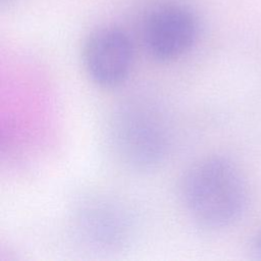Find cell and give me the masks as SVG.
I'll use <instances>...</instances> for the list:
<instances>
[{"label": "cell", "mask_w": 261, "mask_h": 261, "mask_svg": "<svg viewBox=\"0 0 261 261\" xmlns=\"http://www.w3.org/2000/svg\"><path fill=\"white\" fill-rule=\"evenodd\" d=\"M180 194L191 217L211 229L236 222L248 202L242 172L224 156L208 157L191 166L181 180Z\"/></svg>", "instance_id": "1"}, {"label": "cell", "mask_w": 261, "mask_h": 261, "mask_svg": "<svg viewBox=\"0 0 261 261\" xmlns=\"http://www.w3.org/2000/svg\"><path fill=\"white\" fill-rule=\"evenodd\" d=\"M109 139L114 153L127 167L146 171L158 166L170 147L167 121L150 102L133 100L113 114Z\"/></svg>", "instance_id": "2"}, {"label": "cell", "mask_w": 261, "mask_h": 261, "mask_svg": "<svg viewBox=\"0 0 261 261\" xmlns=\"http://www.w3.org/2000/svg\"><path fill=\"white\" fill-rule=\"evenodd\" d=\"M143 42L149 55L166 62L186 54L198 36V21L193 11L178 3H164L145 17Z\"/></svg>", "instance_id": "3"}, {"label": "cell", "mask_w": 261, "mask_h": 261, "mask_svg": "<svg viewBox=\"0 0 261 261\" xmlns=\"http://www.w3.org/2000/svg\"><path fill=\"white\" fill-rule=\"evenodd\" d=\"M134 62V45L128 34L114 25L92 32L83 48V63L98 86L113 88L128 76Z\"/></svg>", "instance_id": "4"}, {"label": "cell", "mask_w": 261, "mask_h": 261, "mask_svg": "<svg viewBox=\"0 0 261 261\" xmlns=\"http://www.w3.org/2000/svg\"><path fill=\"white\" fill-rule=\"evenodd\" d=\"M75 229L87 245L115 250L130 237V219L123 207L109 199L96 198L85 202L75 215Z\"/></svg>", "instance_id": "5"}, {"label": "cell", "mask_w": 261, "mask_h": 261, "mask_svg": "<svg viewBox=\"0 0 261 261\" xmlns=\"http://www.w3.org/2000/svg\"><path fill=\"white\" fill-rule=\"evenodd\" d=\"M249 253L254 259L261 260V228L251 239L249 244Z\"/></svg>", "instance_id": "6"}]
</instances>
